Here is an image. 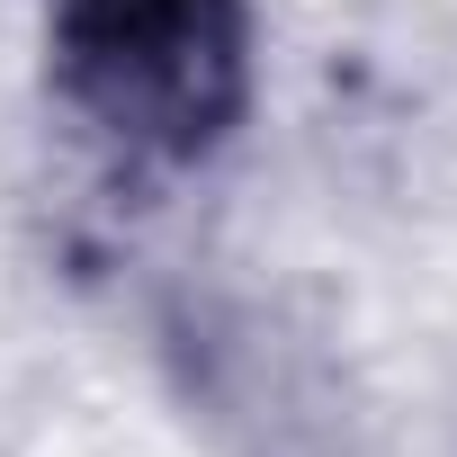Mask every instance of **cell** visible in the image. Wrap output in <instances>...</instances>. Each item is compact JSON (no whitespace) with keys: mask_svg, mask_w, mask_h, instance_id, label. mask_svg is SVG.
Returning <instances> with one entry per match:
<instances>
[{"mask_svg":"<svg viewBox=\"0 0 457 457\" xmlns=\"http://www.w3.org/2000/svg\"><path fill=\"white\" fill-rule=\"evenodd\" d=\"M54 99L135 162H206L252 108V0H54Z\"/></svg>","mask_w":457,"mask_h":457,"instance_id":"6da1fadb","label":"cell"}]
</instances>
